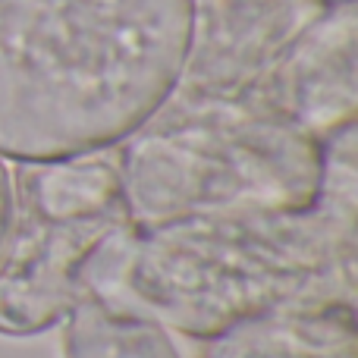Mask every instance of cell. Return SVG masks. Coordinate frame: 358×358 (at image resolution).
Segmentation results:
<instances>
[{"mask_svg": "<svg viewBox=\"0 0 358 358\" xmlns=\"http://www.w3.org/2000/svg\"><path fill=\"white\" fill-rule=\"evenodd\" d=\"M129 223L126 208L63 217L13 192L10 229L0 245V336H41L66 321L85 296L82 267L107 236Z\"/></svg>", "mask_w": 358, "mask_h": 358, "instance_id": "4", "label": "cell"}, {"mask_svg": "<svg viewBox=\"0 0 358 358\" xmlns=\"http://www.w3.org/2000/svg\"><path fill=\"white\" fill-rule=\"evenodd\" d=\"M324 155L321 195L308 208L117 229L82 267L85 292L201 343L283 308L355 302V120L324 138Z\"/></svg>", "mask_w": 358, "mask_h": 358, "instance_id": "1", "label": "cell"}, {"mask_svg": "<svg viewBox=\"0 0 358 358\" xmlns=\"http://www.w3.org/2000/svg\"><path fill=\"white\" fill-rule=\"evenodd\" d=\"M201 358H358L355 302L299 305L204 340Z\"/></svg>", "mask_w": 358, "mask_h": 358, "instance_id": "6", "label": "cell"}, {"mask_svg": "<svg viewBox=\"0 0 358 358\" xmlns=\"http://www.w3.org/2000/svg\"><path fill=\"white\" fill-rule=\"evenodd\" d=\"M10 217H13V173L3 164V157H0V245H3L6 229H10Z\"/></svg>", "mask_w": 358, "mask_h": 358, "instance_id": "8", "label": "cell"}, {"mask_svg": "<svg viewBox=\"0 0 358 358\" xmlns=\"http://www.w3.org/2000/svg\"><path fill=\"white\" fill-rule=\"evenodd\" d=\"M66 358H182L161 324L92 292L66 317Z\"/></svg>", "mask_w": 358, "mask_h": 358, "instance_id": "7", "label": "cell"}, {"mask_svg": "<svg viewBox=\"0 0 358 358\" xmlns=\"http://www.w3.org/2000/svg\"><path fill=\"white\" fill-rule=\"evenodd\" d=\"M132 227L192 214L308 208L327 170L324 138L229 94H176L120 145Z\"/></svg>", "mask_w": 358, "mask_h": 358, "instance_id": "3", "label": "cell"}, {"mask_svg": "<svg viewBox=\"0 0 358 358\" xmlns=\"http://www.w3.org/2000/svg\"><path fill=\"white\" fill-rule=\"evenodd\" d=\"M195 0H0V157L104 155L182 85Z\"/></svg>", "mask_w": 358, "mask_h": 358, "instance_id": "2", "label": "cell"}, {"mask_svg": "<svg viewBox=\"0 0 358 358\" xmlns=\"http://www.w3.org/2000/svg\"><path fill=\"white\" fill-rule=\"evenodd\" d=\"M229 98L327 138L355 117L352 0L308 25L258 79Z\"/></svg>", "mask_w": 358, "mask_h": 358, "instance_id": "5", "label": "cell"}]
</instances>
